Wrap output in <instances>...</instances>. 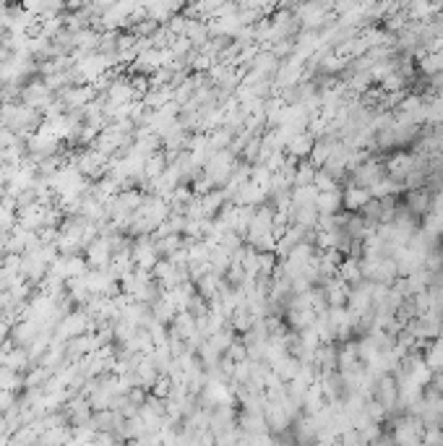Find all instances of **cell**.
<instances>
[{"label": "cell", "mask_w": 443, "mask_h": 446, "mask_svg": "<svg viewBox=\"0 0 443 446\" xmlns=\"http://www.w3.org/2000/svg\"><path fill=\"white\" fill-rule=\"evenodd\" d=\"M404 84H407V79H404L402 73H391L388 79H383V82H381V91L399 94V91H404Z\"/></svg>", "instance_id": "11"}, {"label": "cell", "mask_w": 443, "mask_h": 446, "mask_svg": "<svg viewBox=\"0 0 443 446\" xmlns=\"http://www.w3.org/2000/svg\"><path fill=\"white\" fill-rule=\"evenodd\" d=\"M315 146V138L310 136V133H298V136H292V141L287 144V157H292L295 162H305L308 157H310V152H313Z\"/></svg>", "instance_id": "5"}, {"label": "cell", "mask_w": 443, "mask_h": 446, "mask_svg": "<svg viewBox=\"0 0 443 446\" xmlns=\"http://www.w3.org/2000/svg\"><path fill=\"white\" fill-rule=\"evenodd\" d=\"M225 357H227V360H232L235 365L245 363V360H248V347H245L240 340H235L232 345H230V350L225 352Z\"/></svg>", "instance_id": "12"}, {"label": "cell", "mask_w": 443, "mask_h": 446, "mask_svg": "<svg viewBox=\"0 0 443 446\" xmlns=\"http://www.w3.org/2000/svg\"><path fill=\"white\" fill-rule=\"evenodd\" d=\"M315 167L310 162H300L298 165V170H295V180H292V188H308V186H313V180H315Z\"/></svg>", "instance_id": "10"}, {"label": "cell", "mask_w": 443, "mask_h": 446, "mask_svg": "<svg viewBox=\"0 0 443 446\" xmlns=\"http://www.w3.org/2000/svg\"><path fill=\"white\" fill-rule=\"evenodd\" d=\"M342 196H344V211H349V214H360L365 204L371 201V191H368V188L349 186V183H347V188L342 191Z\"/></svg>", "instance_id": "6"}, {"label": "cell", "mask_w": 443, "mask_h": 446, "mask_svg": "<svg viewBox=\"0 0 443 446\" xmlns=\"http://www.w3.org/2000/svg\"><path fill=\"white\" fill-rule=\"evenodd\" d=\"M383 21H386V32H402V29H407V24H404V21H407V18L404 16H386L383 18Z\"/></svg>", "instance_id": "14"}, {"label": "cell", "mask_w": 443, "mask_h": 446, "mask_svg": "<svg viewBox=\"0 0 443 446\" xmlns=\"http://www.w3.org/2000/svg\"><path fill=\"white\" fill-rule=\"evenodd\" d=\"M52 99H55V94L45 87L42 79H29V82L24 84V89H21V99H18V105L32 107V110H37V113H45Z\"/></svg>", "instance_id": "2"}, {"label": "cell", "mask_w": 443, "mask_h": 446, "mask_svg": "<svg viewBox=\"0 0 443 446\" xmlns=\"http://www.w3.org/2000/svg\"><path fill=\"white\" fill-rule=\"evenodd\" d=\"M0 107H3V99H0Z\"/></svg>", "instance_id": "16"}, {"label": "cell", "mask_w": 443, "mask_h": 446, "mask_svg": "<svg viewBox=\"0 0 443 446\" xmlns=\"http://www.w3.org/2000/svg\"><path fill=\"white\" fill-rule=\"evenodd\" d=\"M373 399H376L388 415L394 413L396 402H399V386H396L394 376H378V381L373 386Z\"/></svg>", "instance_id": "3"}, {"label": "cell", "mask_w": 443, "mask_h": 446, "mask_svg": "<svg viewBox=\"0 0 443 446\" xmlns=\"http://www.w3.org/2000/svg\"><path fill=\"white\" fill-rule=\"evenodd\" d=\"M84 259H86L89 269H107L113 264V248H110V240L99 235L91 245L84 248Z\"/></svg>", "instance_id": "4"}, {"label": "cell", "mask_w": 443, "mask_h": 446, "mask_svg": "<svg viewBox=\"0 0 443 446\" xmlns=\"http://www.w3.org/2000/svg\"><path fill=\"white\" fill-rule=\"evenodd\" d=\"M24 389V376L11 371V368H0V391H18Z\"/></svg>", "instance_id": "9"}, {"label": "cell", "mask_w": 443, "mask_h": 446, "mask_svg": "<svg viewBox=\"0 0 443 446\" xmlns=\"http://www.w3.org/2000/svg\"><path fill=\"white\" fill-rule=\"evenodd\" d=\"M315 209L321 211V214H339V211H344V196H342V191H331V194H318Z\"/></svg>", "instance_id": "7"}, {"label": "cell", "mask_w": 443, "mask_h": 446, "mask_svg": "<svg viewBox=\"0 0 443 446\" xmlns=\"http://www.w3.org/2000/svg\"><path fill=\"white\" fill-rule=\"evenodd\" d=\"M422 433H425V425L410 413L399 415L391 423V436H394L396 446H420L422 444Z\"/></svg>", "instance_id": "1"}, {"label": "cell", "mask_w": 443, "mask_h": 446, "mask_svg": "<svg viewBox=\"0 0 443 446\" xmlns=\"http://www.w3.org/2000/svg\"><path fill=\"white\" fill-rule=\"evenodd\" d=\"M167 165H169V160H167V155H164V149H162V152H157V155H152V157H146V162H144L146 183H152V180L159 178L162 172L167 170Z\"/></svg>", "instance_id": "8"}, {"label": "cell", "mask_w": 443, "mask_h": 446, "mask_svg": "<svg viewBox=\"0 0 443 446\" xmlns=\"http://www.w3.org/2000/svg\"><path fill=\"white\" fill-rule=\"evenodd\" d=\"M422 444L425 446H443V428L435 425V428H425L422 433Z\"/></svg>", "instance_id": "13"}, {"label": "cell", "mask_w": 443, "mask_h": 446, "mask_svg": "<svg viewBox=\"0 0 443 446\" xmlns=\"http://www.w3.org/2000/svg\"><path fill=\"white\" fill-rule=\"evenodd\" d=\"M276 446H295L292 441H276Z\"/></svg>", "instance_id": "15"}]
</instances>
